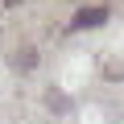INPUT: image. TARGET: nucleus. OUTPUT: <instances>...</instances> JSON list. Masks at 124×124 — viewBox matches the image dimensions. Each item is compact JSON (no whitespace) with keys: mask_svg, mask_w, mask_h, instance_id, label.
I'll list each match as a JSON object with an SVG mask.
<instances>
[{"mask_svg":"<svg viewBox=\"0 0 124 124\" xmlns=\"http://www.w3.org/2000/svg\"><path fill=\"white\" fill-rule=\"evenodd\" d=\"M103 21H108V8H79L75 21H70V33H79V29H95V25H103Z\"/></svg>","mask_w":124,"mask_h":124,"instance_id":"f257e3e1","label":"nucleus"},{"mask_svg":"<svg viewBox=\"0 0 124 124\" xmlns=\"http://www.w3.org/2000/svg\"><path fill=\"white\" fill-rule=\"evenodd\" d=\"M13 4H21V0H4V8H13Z\"/></svg>","mask_w":124,"mask_h":124,"instance_id":"f03ea898","label":"nucleus"}]
</instances>
